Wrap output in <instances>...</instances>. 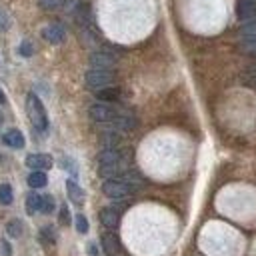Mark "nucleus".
Returning <instances> with one entry per match:
<instances>
[{"label":"nucleus","instance_id":"nucleus-1","mask_svg":"<svg viewBox=\"0 0 256 256\" xmlns=\"http://www.w3.org/2000/svg\"><path fill=\"white\" fill-rule=\"evenodd\" d=\"M26 110H28V116H30V122L34 124L36 130L44 132L46 128H48V116H46V110L40 102V98L36 94H28V98H26Z\"/></svg>","mask_w":256,"mask_h":256},{"label":"nucleus","instance_id":"nucleus-2","mask_svg":"<svg viewBox=\"0 0 256 256\" xmlns=\"http://www.w3.org/2000/svg\"><path fill=\"white\" fill-rule=\"evenodd\" d=\"M114 82V74L112 70H102V68H92L84 74V84L86 88L90 90H102V88H108L112 86Z\"/></svg>","mask_w":256,"mask_h":256},{"label":"nucleus","instance_id":"nucleus-3","mask_svg":"<svg viewBox=\"0 0 256 256\" xmlns=\"http://www.w3.org/2000/svg\"><path fill=\"white\" fill-rule=\"evenodd\" d=\"M102 192L108 196V198H114V200H122V198H128L134 192V188L130 184H126L124 180H116V178H108L104 180L102 184Z\"/></svg>","mask_w":256,"mask_h":256},{"label":"nucleus","instance_id":"nucleus-4","mask_svg":"<svg viewBox=\"0 0 256 256\" xmlns=\"http://www.w3.org/2000/svg\"><path fill=\"white\" fill-rule=\"evenodd\" d=\"M116 110L106 104V102H98V104H92L90 110H88V116L94 120V122H100V124H106V122H112L116 118Z\"/></svg>","mask_w":256,"mask_h":256},{"label":"nucleus","instance_id":"nucleus-5","mask_svg":"<svg viewBox=\"0 0 256 256\" xmlns=\"http://www.w3.org/2000/svg\"><path fill=\"white\" fill-rule=\"evenodd\" d=\"M90 64H92V68L110 70V68H114V64H116V56H112L106 50H98V52L90 54Z\"/></svg>","mask_w":256,"mask_h":256},{"label":"nucleus","instance_id":"nucleus-6","mask_svg":"<svg viewBox=\"0 0 256 256\" xmlns=\"http://www.w3.org/2000/svg\"><path fill=\"white\" fill-rule=\"evenodd\" d=\"M236 16L238 20H252L256 18V0H238V4H236Z\"/></svg>","mask_w":256,"mask_h":256},{"label":"nucleus","instance_id":"nucleus-7","mask_svg":"<svg viewBox=\"0 0 256 256\" xmlns=\"http://www.w3.org/2000/svg\"><path fill=\"white\" fill-rule=\"evenodd\" d=\"M26 166L32 170H48L52 166V158L48 154H30L26 156Z\"/></svg>","mask_w":256,"mask_h":256},{"label":"nucleus","instance_id":"nucleus-8","mask_svg":"<svg viewBox=\"0 0 256 256\" xmlns=\"http://www.w3.org/2000/svg\"><path fill=\"white\" fill-rule=\"evenodd\" d=\"M124 156L120 150L116 148H104L100 154H98V166H108V164H118L122 162Z\"/></svg>","mask_w":256,"mask_h":256},{"label":"nucleus","instance_id":"nucleus-9","mask_svg":"<svg viewBox=\"0 0 256 256\" xmlns=\"http://www.w3.org/2000/svg\"><path fill=\"white\" fill-rule=\"evenodd\" d=\"M42 36L50 42V44H60L64 42V36H66V32H64V28L60 24H50L42 30Z\"/></svg>","mask_w":256,"mask_h":256},{"label":"nucleus","instance_id":"nucleus-10","mask_svg":"<svg viewBox=\"0 0 256 256\" xmlns=\"http://www.w3.org/2000/svg\"><path fill=\"white\" fill-rule=\"evenodd\" d=\"M102 250L106 256H116L120 252V240L114 232H104L102 234Z\"/></svg>","mask_w":256,"mask_h":256},{"label":"nucleus","instance_id":"nucleus-11","mask_svg":"<svg viewBox=\"0 0 256 256\" xmlns=\"http://www.w3.org/2000/svg\"><path fill=\"white\" fill-rule=\"evenodd\" d=\"M114 128L116 130H132V128L136 126V118L132 114H126V112H118L116 118L112 120Z\"/></svg>","mask_w":256,"mask_h":256},{"label":"nucleus","instance_id":"nucleus-12","mask_svg":"<svg viewBox=\"0 0 256 256\" xmlns=\"http://www.w3.org/2000/svg\"><path fill=\"white\" fill-rule=\"evenodd\" d=\"M100 222L106 228H116L120 222V212L116 208H102L100 210Z\"/></svg>","mask_w":256,"mask_h":256},{"label":"nucleus","instance_id":"nucleus-13","mask_svg":"<svg viewBox=\"0 0 256 256\" xmlns=\"http://www.w3.org/2000/svg\"><path fill=\"white\" fill-rule=\"evenodd\" d=\"M2 142L10 148H22L24 146V136L20 130H16V128H12V130H8L4 136H2Z\"/></svg>","mask_w":256,"mask_h":256},{"label":"nucleus","instance_id":"nucleus-14","mask_svg":"<svg viewBox=\"0 0 256 256\" xmlns=\"http://www.w3.org/2000/svg\"><path fill=\"white\" fill-rule=\"evenodd\" d=\"M66 190H68V198L74 202V204H82L84 202V190L74 182V180H66Z\"/></svg>","mask_w":256,"mask_h":256},{"label":"nucleus","instance_id":"nucleus-15","mask_svg":"<svg viewBox=\"0 0 256 256\" xmlns=\"http://www.w3.org/2000/svg\"><path fill=\"white\" fill-rule=\"evenodd\" d=\"M28 184L30 188H44L48 184V176L44 170H34L30 176H28Z\"/></svg>","mask_w":256,"mask_h":256},{"label":"nucleus","instance_id":"nucleus-16","mask_svg":"<svg viewBox=\"0 0 256 256\" xmlns=\"http://www.w3.org/2000/svg\"><path fill=\"white\" fill-rule=\"evenodd\" d=\"M40 200H42L40 194H36V192H30V194L26 196V210H28V214H34V212L40 210Z\"/></svg>","mask_w":256,"mask_h":256},{"label":"nucleus","instance_id":"nucleus-17","mask_svg":"<svg viewBox=\"0 0 256 256\" xmlns=\"http://www.w3.org/2000/svg\"><path fill=\"white\" fill-rule=\"evenodd\" d=\"M118 90L116 88H102V90H96V98L98 100H104V102H112V100H116L118 98Z\"/></svg>","mask_w":256,"mask_h":256},{"label":"nucleus","instance_id":"nucleus-18","mask_svg":"<svg viewBox=\"0 0 256 256\" xmlns=\"http://www.w3.org/2000/svg\"><path fill=\"white\" fill-rule=\"evenodd\" d=\"M240 52L244 54H250V56H256V36L254 38H242L240 44H238Z\"/></svg>","mask_w":256,"mask_h":256},{"label":"nucleus","instance_id":"nucleus-19","mask_svg":"<svg viewBox=\"0 0 256 256\" xmlns=\"http://www.w3.org/2000/svg\"><path fill=\"white\" fill-rule=\"evenodd\" d=\"M12 200H14V196H12L10 184H0V204L8 206V204H12Z\"/></svg>","mask_w":256,"mask_h":256},{"label":"nucleus","instance_id":"nucleus-20","mask_svg":"<svg viewBox=\"0 0 256 256\" xmlns=\"http://www.w3.org/2000/svg\"><path fill=\"white\" fill-rule=\"evenodd\" d=\"M240 36H242V38H254V36H256V18H252V20H248L246 24H242Z\"/></svg>","mask_w":256,"mask_h":256},{"label":"nucleus","instance_id":"nucleus-21","mask_svg":"<svg viewBox=\"0 0 256 256\" xmlns=\"http://www.w3.org/2000/svg\"><path fill=\"white\" fill-rule=\"evenodd\" d=\"M6 232L12 236V238H18L22 234V222L20 220H10L6 224Z\"/></svg>","mask_w":256,"mask_h":256},{"label":"nucleus","instance_id":"nucleus-22","mask_svg":"<svg viewBox=\"0 0 256 256\" xmlns=\"http://www.w3.org/2000/svg\"><path fill=\"white\" fill-rule=\"evenodd\" d=\"M100 140L106 144V148H114V146L120 142V136H118L116 132H106V134L100 136Z\"/></svg>","mask_w":256,"mask_h":256},{"label":"nucleus","instance_id":"nucleus-23","mask_svg":"<svg viewBox=\"0 0 256 256\" xmlns=\"http://www.w3.org/2000/svg\"><path fill=\"white\" fill-rule=\"evenodd\" d=\"M40 210L44 212V214H50L52 210H54V198L52 196H42V200H40Z\"/></svg>","mask_w":256,"mask_h":256},{"label":"nucleus","instance_id":"nucleus-24","mask_svg":"<svg viewBox=\"0 0 256 256\" xmlns=\"http://www.w3.org/2000/svg\"><path fill=\"white\" fill-rule=\"evenodd\" d=\"M74 222H76V230H78L80 234H86V232H88V220H86L82 214H78Z\"/></svg>","mask_w":256,"mask_h":256},{"label":"nucleus","instance_id":"nucleus-25","mask_svg":"<svg viewBox=\"0 0 256 256\" xmlns=\"http://www.w3.org/2000/svg\"><path fill=\"white\" fill-rule=\"evenodd\" d=\"M40 4L46 8V10H54L62 4V0H40Z\"/></svg>","mask_w":256,"mask_h":256},{"label":"nucleus","instance_id":"nucleus-26","mask_svg":"<svg viewBox=\"0 0 256 256\" xmlns=\"http://www.w3.org/2000/svg\"><path fill=\"white\" fill-rule=\"evenodd\" d=\"M60 224H70V212H68V206H60Z\"/></svg>","mask_w":256,"mask_h":256},{"label":"nucleus","instance_id":"nucleus-27","mask_svg":"<svg viewBox=\"0 0 256 256\" xmlns=\"http://www.w3.org/2000/svg\"><path fill=\"white\" fill-rule=\"evenodd\" d=\"M20 54H22V56H32V44L24 40V42L20 44Z\"/></svg>","mask_w":256,"mask_h":256},{"label":"nucleus","instance_id":"nucleus-28","mask_svg":"<svg viewBox=\"0 0 256 256\" xmlns=\"http://www.w3.org/2000/svg\"><path fill=\"white\" fill-rule=\"evenodd\" d=\"M250 74L256 78V64H252V66H250Z\"/></svg>","mask_w":256,"mask_h":256},{"label":"nucleus","instance_id":"nucleus-29","mask_svg":"<svg viewBox=\"0 0 256 256\" xmlns=\"http://www.w3.org/2000/svg\"><path fill=\"white\" fill-rule=\"evenodd\" d=\"M4 100H6V98H4V92L0 90V104H4Z\"/></svg>","mask_w":256,"mask_h":256},{"label":"nucleus","instance_id":"nucleus-30","mask_svg":"<svg viewBox=\"0 0 256 256\" xmlns=\"http://www.w3.org/2000/svg\"><path fill=\"white\" fill-rule=\"evenodd\" d=\"M0 124H2V114H0Z\"/></svg>","mask_w":256,"mask_h":256}]
</instances>
